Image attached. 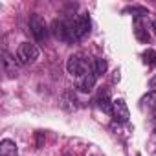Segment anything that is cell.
Instances as JSON below:
<instances>
[{"label":"cell","instance_id":"obj_1","mask_svg":"<svg viewBox=\"0 0 156 156\" xmlns=\"http://www.w3.org/2000/svg\"><path fill=\"white\" fill-rule=\"evenodd\" d=\"M66 20H68V30H70V41H81L83 37L88 35L92 22L87 13H81L75 19H66Z\"/></svg>","mask_w":156,"mask_h":156},{"label":"cell","instance_id":"obj_2","mask_svg":"<svg viewBox=\"0 0 156 156\" xmlns=\"http://www.w3.org/2000/svg\"><path fill=\"white\" fill-rule=\"evenodd\" d=\"M90 66H92V62H88V59L85 55H79V53L72 55L68 59V62H66L68 73L73 75V77H77V79H83L87 73H90Z\"/></svg>","mask_w":156,"mask_h":156},{"label":"cell","instance_id":"obj_3","mask_svg":"<svg viewBox=\"0 0 156 156\" xmlns=\"http://www.w3.org/2000/svg\"><path fill=\"white\" fill-rule=\"evenodd\" d=\"M39 48L37 44L33 42H20L19 48H17V53H15V59H17V64L20 66H28L31 62H35L39 59Z\"/></svg>","mask_w":156,"mask_h":156},{"label":"cell","instance_id":"obj_4","mask_svg":"<svg viewBox=\"0 0 156 156\" xmlns=\"http://www.w3.org/2000/svg\"><path fill=\"white\" fill-rule=\"evenodd\" d=\"M28 24H30L31 35L35 37L37 42H44V41L48 39V26H46V22H44V19H42L41 15L33 13V15L30 17V20H28Z\"/></svg>","mask_w":156,"mask_h":156},{"label":"cell","instance_id":"obj_5","mask_svg":"<svg viewBox=\"0 0 156 156\" xmlns=\"http://www.w3.org/2000/svg\"><path fill=\"white\" fill-rule=\"evenodd\" d=\"M51 31L59 41L70 42V30H68V20L66 19H55L51 24Z\"/></svg>","mask_w":156,"mask_h":156},{"label":"cell","instance_id":"obj_6","mask_svg":"<svg viewBox=\"0 0 156 156\" xmlns=\"http://www.w3.org/2000/svg\"><path fill=\"white\" fill-rule=\"evenodd\" d=\"M112 118H114L118 123H127V121H129V108H127V105H125V101H123V99L114 101Z\"/></svg>","mask_w":156,"mask_h":156},{"label":"cell","instance_id":"obj_7","mask_svg":"<svg viewBox=\"0 0 156 156\" xmlns=\"http://www.w3.org/2000/svg\"><path fill=\"white\" fill-rule=\"evenodd\" d=\"M0 156H19L17 143L13 140H2L0 141Z\"/></svg>","mask_w":156,"mask_h":156},{"label":"cell","instance_id":"obj_8","mask_svg":"<svg viewBox=\"0 0 156 156\" xmlns=\"http://www.w3.org/2000/svg\"><path fill=\"white\" fill-rule=\"evenodd\" d=\"M2 64H4V72L8 73V77H15L17 75V68H15V62H17V59H13L8 51H4L2 53Z\"/></svg>","mask_w":156,"mask_h":156},{"label":"cell","instance_id":"obj_9","mask_svg":"<svg viewBox=\"0 0 156 156\" xmlns=\"http://www.w3.org/2000/svg\"><path fill=\"white\" fill-rule=\"evenodd\" d=\"M105 72H107V61L105 59H94L92 66H90V73L96 77V79H99Z\"/></svg>","mask_w":156,"mask_h":156},{"label":"cell","instance_id":"obj_10","mask_svg":"<svg viewBox=\"0 0 156 156\" xmlns=\"http://www.w3.org/2000/svg\"><path fill=\"white\" fill-rule=\"evenodd\" d=\"M141 108H147L151 112H156V90H151L141 98Z\"/></svg>","mask_w":156,"mask_h":156},{"label":"cell","instance_id":"obj_11","mask_svg":"<svg viewBox=\"0 0 156 156\" xmlns=\"http://www.w3.org/2000/svg\"><path fill=\"white\" fill-rule=\"evenodd\" d=\"M134 35H136V39H138L140 42H149V39H151V37H149V31L145 30V26H143L138 19L134 20Z\"/></svg>","mask_w":156,"mask_h":156},{"label":"cell","instance_id":"obj_12","mask_svg":"<svg viewBox=\"0 0 156 156\" xmlns=\"http://www.w3.org/2000/svg\"><path fill=\"white\" fill-rule=\"evenodd\" d=\"M96 77L92 75V73H87L83 79H79V85H77V88L79 90H83V92H90L92 88H94V85H96Z\"/></svg>","mask_w":156,"mask_h":156},{"label":"cell","instance_id":"obj_13","mask_svg":"<svg viewBox=\"0 0 156 156\" xmlns=\"http://www.w3.org/2000/svg\"><path fill=\"white\" fill-rule=\"evenodd\" d=\"M98 107L105 112V114H110L112 116V108H114V101H110V98L107 94H101L98 98Z\"/></svg>","mask_w":156,"mask_h":156},{"label":"cell","instance_id":"obj_14","mask_svg":"<svg viewBox=\"0 0 156 156\" xmlns=\"http://www.w3.org/2000/svg\"><path fill=\"white\" fill-rule=\"evenodd\" d=\"M143 62L149 64V66H154V64H156V51H154V50L143 51Z\"/></svg>","mask_w":156,"mask_h":156},{"label":"cell","instance_id":"obj_15","mask_svg":"<svg viewBox=\"0 0 156 156\" xmlns=\"http://www.w3.org/2000/svg\"><path fill=\"white\" fill-rule=\"evenodd\" d=\"M149 85H151V88H154V90H156V77H152V79H151V83H149Z\"/></svg>","mask_w":156,"mask_h":156},{"label":"cell","instance_id":"obj_16","mask_svg":"<svg viewBox=\"0 0 156 156\" xmlns=\"http://www.w3.org/2000/svg\"><path fill=\"white\" fill-rule=\"evenodd\" d=\"M152 28H154V31H156V20H154V22H152Z\"/></svg>","mask_w":156,"mask_h":156}]
</instances>
